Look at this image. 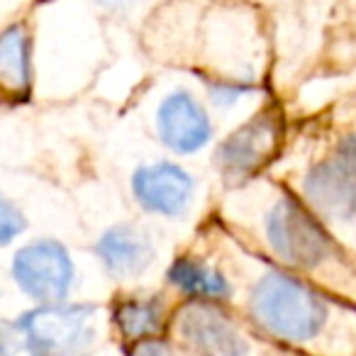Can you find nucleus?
Wrapping results in <instances>:
<instances>
[{
  "label": "nucleus",
  "instance_id": "1",
  "mask_svg": "<svg viewBox=\"0 0 356 356\" xmlns=\"http://www.w3.org/2000/svg\"><path fill=\"white\" fill-rule=\"evenodd\" d=\"M252 312L271 334L288 341H307L327 322V305L298 278L271 271L254 286Z\"/></svg>",
  "mask_w": 356,
  "mask_h": 356
},
{
  "label": "nucleus",
  "instance_id": "2",
  "mask_svg": "<svg viewBox=\"0 0 356 356\" xmlns=\"http://www.w3.org/2000/svg\"><path fill=\"white\" fill-rule=\"evenodd\" d=\"M93 305L44 302L15 322L32 354H76L95 341Z\"/></svg>",
  "mask_w": 356,
  "mask_h": 356
},
{
  "label": "nucleus",
  "instance_id": "3",
  "mask_svg": "<svg viewBox=\"0 0 356 356\" xmlns=\"http://www.w3.org/2000/svg\"><path fill=\"white\" fill-rule=\"evenodd\" d=\"M266 239L283 261L298 268H315L332 254V239L320 220L291 195L268 210Z\"/></svg>",
  "mask_w": 356,
  "mask_h": 356
},
{
  "label": "nucleus",
  "instance_id": "4",
  "mask_svg": "<svg viewBox=\"0 0 356 356\" xmlns=\"http://www.w3.org/2000/svg\"><path fill=\"white\" fill-rule=\"evenodd\" d=\"M13 278L37 302H61L74 286V261L54 239L30 242L13 259Z\"/></svg>",
  "mask_w": 356,
  "mask_h": 356
},
{
  "label": "nucleus",
  "instance_id": "5",
  "mask_svg": "<svg viewBox=\"0 0 356 356\" xmlns=\"http://www.w3.org/2000/svg\"><path fill=\"white\" fill-rule=\"evenodd\" d=\"M281 144V115L266 110L237 127L215 152V163L227 181H244L254 176Z\"/></svg>",
  "mask_w": 356,
  "mask_h": 356
},
{
  "label": "nucleus",
  "instance_id": "6",
  "mask_svg": "<svg viewBox=\"0 0 356 356\" xmlns=\"http://www.w3.org/2000/svg\"><path fill=\"white\" fill-rule=\"evenodd\" d=\"M195 181L184 166L156 161L132 173V195L144 210L163 218H181L193 203Z\"/></svg>",
  "mask_w": 356,
  "mask_h": 356
},
{
  "label": "nucleus",
  "instance_id": "7",
  "mask_svg": "<svg viewBox=\"0 0 356 356\" xmlns=\"http://www.w3.org/2000/svg\"><path fill=\"white\" fill-rule=\"evenodd\" d=\"M159 139L176 154H195L213 139V122L200 100L178 88L161 100L156 110Z\"/></svg>",
  "mask_w": 356,
  "mask_h": 356
},
{
  "label": "nucleus",
  "instance_id": "8",
  "mask_svg": "<svg viewBox=\"0 0 356 356\" xmlns=\"http://www.w3.org/2000/svg\"><path fill=\"white\" fill-rule=\"evenodd\" d=\"M307 203L332 220H351L356 215V176L341 161H322L312 166L302 184Z\"/></svg>",
  "mask_w": 356,
  "mask_h": 356
},
{
  "label": "nucleus",
  "instance_id": "9",
  "mask_svg": "<svg viewBox=\"0 0 356 356\" xmlns=\"http://www.w3.org/2000/svg\"><path fill=\"white\" fill-rule=\"evenodd\" d=\"M100 264L115 278H132L144 273L156 259L154 242L142 227L129 222H120L103 232L95 244Z\"/></svg>",
  "mask_w": 356,
  "mask_h": 356
},
{
  "label": "nucleus",
  "instance_id": "10",
  "mask_svg": "<svg viewBox=\"0 0 356 356\" xmlns=\"http://www.w3.org/2000/svg\"><path fill=\"white\" fill-rule=\"evenodd\" d=\"M178 332H181L186 344H191L198 351H205V354L232 356L247 351V344H244L237 327L218 307L208 305V302H191L181 312Z\"/></svg>",
  "mask_w": 356,
  "mask_h": 356
},
{
  "label": "nucleus",
  "instance_id": "11",
  "mask_svg": "<svg viewBox=\"0 0 356 356\" xmlns=\"http://www.w3.org/2000/svg\"><path fill=\"white\" fill-rule=\"evenodd\" d=\"M0 79L10 93L25 95L32 81L30 37L25 27L13 25L0 37Z\"/></svg>",
  "mask_w": 356,
  "mask_h": 356
},
{
  "label": "nucleus",
  "instance_id": "12",
  "mask_svg": "<svg viewBox=\"0 0 356 356\" xmlns=\"http://www.w3.org/2000/svg\"><path fill=\"white\" fill-rule=\"evenodd\" d=\"M168 281L178 288V291L188 293L191 298H200V300H222L229 296V283L215 268L205 266L198 259H176L168 268Z\"/></svg>",
  "mask_w": 356,
  "mask_h": 356
},
{
  "label": "nucleus",
  "instance_id": "13",
  "mask_svg": "<svg viewBox=\"0 0 356 356\" xmlns=\"http://www.w3.org/2000/svg\"><path fill=\"white\" fill-rule=\"evenodd\" d=\"M115 322L127 339L156 337L163 325V307L159 300H127L115 310Z\"/></svg>",
  "mask_w": 356,
  "mask_h": 356
},
{
  "label": "nucleus",
  "instance_id": "14",
  "mask_svg": "<svg viewBox=\"0 0 356 356\" xmlns=\"http://www.w3.org/2000/svg\"><path fill=\"white\" fill-rule=\"evenodd\" d=\"M25 227H27L25 215H22L20 210H17L15 205L6 198L3 200V205H0V242L10 244L17 234L25 232Z\"/></svg>",
  "mask_w": 356,
  "mask_h": 356
},
{
  "label": "nucleus",
  "instance_id": "15",
  "mask_svg": "<svg viewBox=\"0 0 356 356\" xmlns=\"http://www.w3.org/2000/svg\"><path fill=\"white\" fill-rule=\"evenodd\" d=\"M249 90V86L244 83H210V95H213V100L218 105H222V108H227V105H232L234 100H239L244 93Z\"/></svg>",
  "mask_w": 356,
  "mask_h": 356
},
{
  "label": "nucleus",
  "instance_id": "16",
  "mask_svg": "<svg viewBox=\"0 0 356 356\" xmlns=\"http://www.w3.org/2000/svg\"><path fill=\"white\" fill-rule=\"evenodd\" d=\"M95 3L108 8V10H124V8L132 6V0H95Z\"/></svg>",
  "mask_w": 356,
  "mask_h": 356
},
{
  "label": "nucleus",
  "instance_id": "17",
  "mask_svg": "<svg viewBox=\"0 0 356 356\" xmlns=\"http://www.w3.org/2000/svg\"><path fill=\"white\" fill-rule=\"evenodd\" d=\"M354 154H356V139H354Z\"/></svg>",
  "mask_w": 356,
  "mask_h": 356
}]
</instances>
